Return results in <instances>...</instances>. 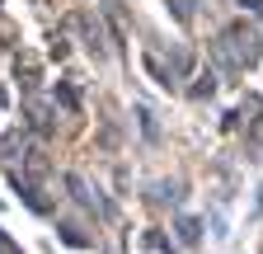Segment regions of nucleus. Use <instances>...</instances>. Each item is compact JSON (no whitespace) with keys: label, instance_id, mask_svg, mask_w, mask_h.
Returning <instances> with one entry per match:
<instances>
[{"label":"nucleus","instance_id":"f8f14e48","mask_svg":"<svg viewBox=\"0 0 263 254\" xmlns=\"http://www.w3.org/2000/svg\"><path fill=\"white\" fill-rule=\"evenodd\" d=\"M0 249H5V235H0Z\"/></svg>","mask_w":263,"mask_h":254},{"label":"nucleus","instance_id":"7ed1b4c3","mask_svg":"<svg viewBox=\"0 0 263 254\" xmlns=\"http://www.w3.org/2000/svg\"><path fill=\"white\" fill-rule=\"evenodd\" d=\"M76 24H80V28H85V38H89V43H85V47H89V52H94V57H104V33H99V24H94V19H76Z\"/></svg>","mask_w":263,"mask_h":254},{"label":"nucleus","instance_id":"0eeeda50","mask_svg":"<svg viewBox=\"0 0 263 254\" xmlns=\"http://www.w3.org/2000/svg\"><path fill=\"white\" fill-rule=\"evenodd\" d=\"M57 104H61L66 113H76V108H80V94H76L71 85H57Z\"/></svg>","mask_w":263,"mask_h":254},{"label":"nucleus","instance_id":"f257e3e1","mask_svg":"<svg viewBox=\"0 0 263 254\" xmlns=\"http://www.w3.org/2000/svg\"><path fill=\"white\" fill-rule=\"evenodd\" d=\"M216 61L226 71H254L263 61V33L249 28V24H230L216 38Z\"/></svg>","mask_w":263,"mask_h":254},{"label":"nucleus","instance_id":"6e6552de","mask_svg":"<svg viewBox=\"0 0 263 254\" xmlns=\"http://www.w3.org/2000/svg\"><path fill=\"white\" fill-rule=\"evenodd\" d=\"M212 89H216V76L207 71L202 80H197V85H193V99H207V94H212Z\"/></svg>","mask_w":263,"mask_h":254},{"label":"nucleus","instance_id":"20e7f679","mask_svg":"<svg viewBox=\"0 0 263 254\" xmlns=\"http://www.w3.org/2000/svg\"><path fill=\"white\" fill-rule=\"evenodd\" d=\"M179 240H183V245H197V240H202V226H197V216H179Z\"/></svg>","mask_w":263,"mask_h":254},{"label":"nucleus","instance_id":"9b49d317","mask_svg":"<svg viewBox=\"0 0 263 254\" xmlns=\"http://www.w3.org/2000/svg\"><path fill=\"white\" fill-rule=\"evenodd\" d=\"M254 146H258V151H263V118H258V122H254Z\"/></svg>","mask_w":263,"mask_h":254},{"label":"nucleus","instance_id":"9d476101","mask_svg":"<svg viewBox=\"0 0 263 254\" xmlns=\"http://www.w3.org/2000/svg\"><path fill=\"white\" fill-rule=\"evenodd\" d=\"M240 5H245L249 14H263V0H240Z\"/></svg>","mask_w":263,"mask_h":254},{"label":"nucleus","instance_id":"1a4fd4ad","mask_svg":"<svg viewBox=\"0 0 263 254\" xmlns=\"http://www.w3.org/2000/svg\"><path fill=\"white\" fill-rule=\"evenodd\" d=\"M137 118H141V132H146V137H151V141H155V137H160V132H155V118H151V108H141V113H137Z\"/></svg>","mask_w":263,"mask_h":254},{"label":"nucleus","instance_id":"f03ea898","mask_svg":"<svg viewBox=\"0 0 263 254\" xmlns=\"http://www.w3.org/2000/svg\"><path fill=\"white\" fill-rule=\"evenodd\" d=\"M10 184H14V193H19V198H24V203H28V207H33V212H47V203H43V198H38V188H33V184H28V179H19V174H14V179H10Z\"/></svg>","mask_w":263,"mask_h":254},{"label":"nucleus","instance_id":"423d86ee","mask_svg":"<svg viewBox=\"0 0 263 254\" xmlns=\"http://www.w3.org/2000/svg\"><path fill=\"white\" fill-rule=\"evenodd\" d=\"M14 151H28V141H24L19 132H10V137H0V155H5V160H14Z\"/></svg>","mask_w":263,"mask_h":254},{"label":"nucleus","instance_id":"39448f33","mask_svg":"<svg viewBox=\"0 0 263 254\" xmlns=\"http://www.w3.org/2000/svg\"><path fill=\"white\" fill-rule=\"evenodd\" d=\"M28 118H33V127H38V132H52V118H47V108H43L38 99H28Z\"/></svg>","mask_w":263,"mask_h":254}]
</instances>
